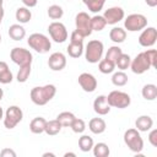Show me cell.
I'll use <instances>...</instances> for the list:
<instances>
[{
	"mask_svg": "<svg viewBox=\"0 0 157 157\" xmlns=\"http://www.w3.org/2000/svg\"><path fill=\"white\" fill-rule=\"evenodd\" d=\"M56 93V88L54 85H45V86H37L31 90V101L37 105H44L49 101L54 98Z\"/></svg>",
	"mask_w": 157,
	"mask_h": 157,
	"instance_id": "1",
	"label": "cell"
},
{
	"mask_svg": "<svg viewBox=\"0 0 157 157\" xmlns=\"http://www.w3.org/2000/svg\"><path fill=\"white\" fill-rule=\"evenodd\" d=\"M124 142L135 153H140L144 148V140L137 129H128L124 132Z\"/></svg>",
	"mask_w": 157,
	"mask_h": 157,
	"instance_id": "2",
	"label": "cell"
},
{
	"mask_svg": "<svg viewBox=\"0 0 157 157\" xmlns=\"http://www.w3.org/2000/svg\"><path fill=\"white\" fill-rule=\"evenodd\" d=\"M28 45L34 49L37 53L39 54H44V53H48L50 47H52V43L49 40V38L42 33H33L28 37V40H27Z\"/></svg>",
	"mask_w": 157,
	"mask_h": 157,
	"instance_id": "3",
	"label": "cell"
},
{
	"mask_svg": "<svg viewBox=\"0 0 157 157\" xmlns=\"http://www.w3.org/2000/svg\"><path fill=\"white\" fill-rule=\"evenodd\" d=\"M103 55V43L98 39H92L87 43L85 49V58L88 63L96 64Z\"/></svg>",
	"mask_w": 157,
	"mask_h": 157,
	"instance_id": "4",
	"label": "cell"
},
{
	"mask_svg": "<svg viewBox=\"0 0 157 157\" xmlns=\"http://www.w3.org/2000/svg\"><path fill=\"white\" fill-rule=\"evenodd\" d=\"M107 101H108L110 107L119 108V109L128 108L130 105V103H131L130 96L128 93L123 92V91H112L107 96Z\"/></svg>",
	"mask_w": 157,
	"mask_h": 157,
	"instance_id": "5",
	"label": "cell"
},
{
	"mask_svg": "<svg viewBox=\"0 0 157 157\" xmlns=\"http://www.w3.org/2000/svg\"><path fill=\"white\" fill-rule=\"evenodd\" d=\"M23 118V113L20 107L11 105L6 109L4 117V125L6 129H13Z\"/></svg>",
	"mask_w": 157,
	"mask_h": 157,
	"instance_id": "6",
	"label": "cell"
},
{
	"mask_svg": "<svg viewBox=\"0 0 157 157\" xmlns=\"http://www.w3.org/2000/svg\"><path fill=\"white\" fill-rule=\"evenodd\" d=\"M147 26V18L141 13H131L124 21V27L130 32L141 31Z\"/></svg>",
	"mask_w": 157,
	"mask_h": 157,
	"instance_id": "7",
	"label": "cell"
},
{
	"mask_svg": "<svg viewBox=\"0 0 157 157\" xmlns=\"http://www.w3.org/2000/svg\"><path fill=\"white\" fill-rule=\"evenodd\" d=\"M10 58L18 66L31 65L32 64V60H33V56H32V54H31L29 50H27L25 48H18V47H16V48H13L11 50Z\"/></svg>",
	"mask_w": 157,
	"mask_h": 157,
	"instance_id": "8",
	"label": "cell"
},
{
	"mask_svg": "<svg viewBox=\"0 0 157 157\" xmlns=\"http://www.w3.org/2000/svg\"><path fill=\"white\" fill-rule=\"evenodd\" d=\"M75 25H76V31L82 36V37H88L92 33V27H91V17L86 12H78L75 17Z\"/></svg>",
	"mask_w": 157,
	"mask_h": 157,
	"instance_id": "9",
	"label": "cell"
},
{
	"mask_svg": "<svg viewBox=\"0 0 157 157\" xmlns=\"http://www.w3.org/2000/svg\"><path fill=\"white\" fill-rule=\"evenodd\" d=\"M48 32L52 39L56 43H64L67 39V31L66 27L61 22H52L48 27Z\"/></svg>",
	"mask_w": 157,
	"mask_h": 157,
	"instance_id": "10",
	"label": "cell"
},
{
	"mask_svg": "<svg viewBox=\"0 0 157 157\" xmlns=\"http://www.w3.org/2000/svg\"><path fill=\"white\" fill-rule=\"evenodd\" d=\"M130 67H131V71H132L134 74L141 75V74L146 72L147 70H150V67H152V66H151L148 59L146 58L145 53L142 52V53H139V54L131 60Z\"/></svg>",
	"mask_w": 157,
	"mask_h": 157,
	"instance_id": "11",
	"label": "cell"
},
{
	"mask_svg": "<svg viewBox=\"0 0 157 157\" xmlns=\"http://www.w3.org/2000/svg\"><path fill=\"white\" fill-rule=\"evenodd\" d=\"M157 39V29L155 27H147L146 29H144L139 37V44L141 47H152L156 43Z\"/></svg>",
	"mask_w": 157,
	"mask_h": 157,
	"instance_id": "12",
	"label": "cell"
},
{
	"mask_svg": "<svg viewBox=\"0 0 157 157\" xmlns=\"http://www.w3.org/2000/svg\"><path fill=\"white\" fill-rule=\"evenodd\" d=\"M124 10L119 6H113V7H109L104 11V20L107 22V25H115L118 23L119 21H121L124 18Z\"/></svg>",
	"mask_w": 157,
	"mask_h": 157,
	"instance_id": "13",
	"label": "cell"
},
{
	"mask_svg": "<svg viewBox=\"0 0 157 157\" xmlns=\"http://www.w3.org/2000/svg\"><path fill=\"white\" fill-rule=\"evenodd\" d=\"M78 85L85 92H93L97 88V80L88 72H82L78 76Z\"/></svg>",
	"mask_w": 157,
	"mask_h": 157,
	"instance_id": "14",
	"label": "cell"
},
{
	"mask_svg": "<svg viewBox=\"0 0 157 157\" xmlns=\"http://www.w3.org/2000/svg\"><path fill=\"white\" fill-rule=\"evenodd\" d=\"M48 66L53 71H61L66 66V58L63 53H53L48 59Z\"/></svg>",
	"mask_w": 157,
	"mask_h": 157,
	"instance_id": "15",
	"label": "cell"
},
{
	"mask_svg": "<svg viewBox=\"0 0 157 157\" xmlns=\"http://www.w3.org/2000/svg\"><path fill=\"white\" fill-rule=\"evenodd\" d=\"M93 110L98 115H105L110 112V105L107 101V96H98L93 102Z\"/></svg>",
	"mask_w": 157,
	"mask_h": 157,
	"instance_id": "16",
	"label": "cell"
},
{
	"mask_svg": "<svg viewBox=\"0 0 157 157\" xmlns=\"http://www.w3.org/2000/svg\"><path fill=\"white\" fill-rule=\"evenodd\" d=\"M152 125H153V120L148 115H141L135 121V126L139 131H148L152 128Z\"/></svg>",
	"mask_w": 157,
	"mask_h": 157,
	"instance_id": "17",
	"label": "cell"
},
{
	"mask_svg": "<svg viewBox=\"0 0 157 157\" xmlns=\"http://www.w3.org/2000/svg\"><path fill=\"white\" fill-rule=\"evenodd\" d=\"M107 125H105V121L102 119V118H92L88 123V129L93 132V134H102L104 132Z\"/></svg>",
	"mask_w": 157,
	"mask_h": 157,
	"instance_id": "18",
	"label": "cell"
},
{
	"mask_svg": "<svg viewBox=\"0 0 157 157\" xmlns=\"http://www.w3.org/2000/svg\"><path fill=\"white\" fill-rule=\"evenodd\" d=\"M45 124H47V120L43 117H37V118H34V119L31 120V123H29V130L33 134H42V132H44Z\"/></svg>",
	"mask_w": 157,
	"mask_h": 157,
	"instance_id": "19",
	"label": "cell"
},
{
	"mask_svg": "<svg viewBox=\"0 0 157 157\" xmlns=\"http://www.w3.org/2000/svg\"><path fill=\"white\" fill-rule=\"evenodd\" d=\"M9 36L13 40H21L26 36V29L21 25H11L9 28Z\"/></svg>",
	"mask_w": 157,
	"mask_h": 157,
	"instance_id": "20",
	"label": "cell"
},
{
	"mask_svg": "<svg viewBox=\"0 0 157 157\" xmlns=\"http://www.w3.org/2000/svg\"><path fill=\"white\" fill-rule=\"evenodd\" d=\"M66 50L71 58H75V59L80 58L83 53V44H82V42H70Z\"/></svg>",
	"mask_w": 157,
	"mask_h": 157,
	"instance_id": "21",
	"label": "cell"
},
{
	"mask_svg": "<svg viewBox=\"0 0 157 157\" xmlns=\"http://www.w3.org/2000/svg\"><path fill=\"white\" fill-rule=\"evenodd\" d=\"M13 76H12V72L10 71L7 64L5 61H0V83H10L12 81Z\"/></svg>",
	"mask_w": 157,
	"mask_h": 157,
	"instance_id": "22",
	"label": "cell"
},
{
	"mask_svg": "<svg viewBox=\"0 0 157 157\" xmlns=\"http://www.w3.org/2000/svg\"><path fill=\"white\" fill-rule=\"evenodd\" d=\"M109 38L114 43H123L126 38V31L120 28V27H114L109 32Z\"/></svg>",
	"mask_w": 157,
	"mask_h": 157,
	"instance_id": "23",
	"label": "cell"
},
{
	"mask_svg": "<svg viewBox=\"0 0 157 157\" xmlns=\"http://www.w3.org/2000/svg\"><path fill=\"white\" fill-rule=\"evenodd\" d=\"M141 93L146 101H153L157 97V86L153 83H147L142 87Z\"/></svg>",
	"mask_w": 157,
	"mask_h": 157,
	"instance_id": "24",
	"label": "cell"
},
{
	"mask_svg": "<svg viewBox=\"0 0 157 157\" xmlns=\"http://www.w3.org/2000/svg\"><path fill=\"white\" fill-rule=\"evenodd\" d=\"M15 16H16V20H17L20 23H27V22L31 20L32 13H31V11L28 10V7L23 6V7H18V9L16 10Z\"/></svg>",
	"mask_w": 157,
	"mask_h": 157,
	"instance_id": "25",
	"label": "cell"
},
{
	"mask_svg": "<svg viewBox=\"0 0 157 157\" xmlns=\"http://www.w3.org/2000/svg\"><path fill=\"white\" fill-rule=\"evenodd\" d=\"M92 150H93L94 157H107V156H109V153H110L108 145L104 144V142H98V144L93 145Z\"/></svg>",
	"mask_w": 157,
	"mask_h": 157,
	"instance_id": "26",
	"label": "cell"
},
{
	"mask_svg": "<svg viewBox=\"0 0 157 157\" xmlns=\"http://www.w3.org/2000/svg\"><path fill=\"white\" fill-rule=\"evenodd\" d=\"M75 118H76V117H75L71 112H63V113L58 114L56 120L61 124V126L67 128V126H70V125H71V123L74 121V119H75Z\"/></svg>",
	"mask_w": 157,
	"mask_h": 157,
	"instance_id": "27",
	"label": "cell"
},
{
	"mask_svg": "<svg viewBox=\"0 0 157 157\" xmlns=\"http://www.w3.org/2000/svg\"><path fill=\"white\" fill-rule=\"evenodd\" d=\"M61 128H63L61 124H60L56 119H54V120H49V121H47L44 131H45L48 135H56V134L60 132Z\"/></svg>",
	"mask_w": 157,
	"mask_h": 157,
	"instance_id": "28",
	"label": "cell"
},
{
	"mask_svg": "<svg viewBox=\"0 0 157 157\" xmlns=\"http://www.w3.org/2000/svg\"><path fill=\"white\" fill-rule=\"evenodd\" d=\"M78 147L82 152H88L92 150L93 147V140L91 136L88 135H82L80 139H78Z\"/></svg>",
	"mask_w": 157,
	"mask_h": 157,
	"instance_id": "29",
	"label": "cell"
},
{
	"mask_svg": "<svg viewBox=\"0 0 157 157\" xmlns=\"http://www.w3.org/2000/svg\"><path fill=\"white\" fill-rule=\"evenodd\" d=\"M107 26V22L104 20L103 16L101 15H96L93 17H91V27H92V31H102L104 27Z\"/></svg>",
	"mask_w": 157,
	"mask_h": 157,
	"instance_id": "30",
	"label": "cell"
},
{
	"mask_svg": "<svg viewBox=\"0 0 157 157\" xmlns=\"http://www.w3.org/2000/svg\"><path fill=\"white\" fill-rule=\"evenodd\" d=\"M112 82H113V85H115L118 87L125 86L128 83V75L121 70L118 72H114L112 76Z\"/></svg>",
	"mask_w": 157,
	"mask_h": 157,
	"instance_id": "31",
	"label": "cell"
},
{
	"mask_svg": "<svg viewBox=\"0 0 157 157\" xmlns=\"http://www.w3.org/2000/svg\"><path fill=\"white\" fill-rule=\"evenodd\" d=\"M82 1L92 12H99L103 9L105 2V0H82Z\"/></svg>",
	"mask_w": 157,
	"mask_h": 157,
	"instance_id": "32",
	"label": "cell"
},
{
	"mask_svg": "<svg viewBox=\"0 0 157 157\" xmlns=\"http://www.w3.org/2000/svg\"><path fill=\"white\" fill-rule=\"evenodd\" d=\"M98 69L102 74H110L114 71L115 69V63L108 60V59H103V60H99V64H98Z\"/></svg>",
	"mask_w": 157,
	"mask_h": 157,
	"instance_id": "33",
	"label": "cell"
},
{
	"mask_svg": "<svg viewBox=\"0 0 157 157\" xmlns=\"http://www.w3.org/2000/svg\"><path fill=\"white\" fill-rule=\"evenodd\" d=\"M130 63H131V58H130L128 54L121 53L120 56L117 59L115 65L118 66V69H120L121 71H124V70H126V69L130 66Z\"/></svg>",
	"mask_w": 157,
	"mask_h": 157,
	"instance_id": "34",
	"label": "cell"
},
{
	"mask_svg": "<svg viewBox=\"0 0 157 157\" xmlns=\"http://www.w3.org/2000/svg\"><path fill=\"white\" fill-rule=\"evenodd\" d=\"M64 15V10L61 9V6L59 5H52L48 7V16L52 20H59Z\"/></svg>",
	"mask_w": 157,
	"mask_h": 157,
	"instance_id": "35",
	"label": "cell"
},
{
	"mask_svg": "<svg viewBox=\"0 0 157 157\" xmlns=\"http://www.w3.org/2000/svg\"><path fill=\"white\" fill-rule=\"evenodd\" d=\"M31 75V65H25V66H20V70L17 72V81L23 83L27 81V78Z\"/></svg>",
	"mask_w": 157,
	"mask_h": 157,
	"instance_id": "36",
	"label": "cell"
},
{
	"mask_svg": "<svg viewBox=\"0 0 157 157\" xmlns=\"http://www.w3.org/2000/svg\"><path fill=\"white\" fill-rule=\"evenodd\" d=\"M121 53H123V52H121V49H120L118 45H113V47H110V48L108 49V52H107V54H105V59H108V60L115 63L117 59L120 56Z\"/></svg>",
	"mask_w": 157,
	"mask_h": 157,
	"instance_id": "37",
	"label": "cell"
},
{
	"mask_svg": "<svg viewBox=\"0 0 157 157\" xmlns=\"http://www.w3.org/2000/svg\"><path fill=\"white\" fill-rule=\"evenodd\" d=\"M70 128L72 129L74 132H76V134H81V132L85 131V129H86V124H85V121H83L82 119H80V118H75L74 121L71 123Z\"/></svg>",
	"mask_w": 157,
	"mask_h": 157,
	"instance_id": "38",
	"label": "cell"
},
{
	"mask_svg": "<svg viewBox=\"0 0 157 157\" xmlns=\"http://www.w3.org/2000/svg\"><path fill=\"white\" fill-rule=\"evenodd\" d=\"M144 53H145L146 58L148 59L151 66H152V67H156V66H157V52H156V49H147V50L144 52Z\"/></svg>",
	"mask_w": 157,
	"mask_h": 157,
	"instance_id": "39",
	"label": "cell"
},
{
	"mask_svg": "<svg viewBox=\"0 0 157 157\" xmlns=\"http://www.w3.org/2000/svg\"><path fill=\"white\" fill-rule=\"evenodd\" d=\"M148 141L153 147L157 146V129L151 130V132L148 134Z\"/></svg>",
	"mask_w": 157,
	"mask_h": 157,
	"instance_id": "40",
	"label": "cell"
},
{
	"mask_svg": "<svg viewBox=\"0 0 157 157\" xmlns=\"http://www.w3.org/2000/svg\"><path fill=\"white\" fill-rule=\"evenodd\" d=\"M83 38L85 37H82L76 29L71 33V37H70V42H83Z\"/></svg>",
	"mask_w": 157,
	"mask_h": 157,
	"instance_id": "41",
	"label": "cell"
},
{
	"mask_svg": "<svg viewBox=\"0 0 157 157\" xmlns=\"http://www.w3.org/2000/svg\"><path fill=\"white\" fill-rule=\"evenodd\" d=\"M0 156L1 157H15L16 156V153H15V151H12V150H10V148H4L1 152H0Z\"/></svg>",
	"mask_w": 157,
	"mask_h": 157,
	"instance_id": "42",
	"label": "cell"
},
{
	"mask_svg": "<svg viewBox=\"0 0 157 157\" xmlns=\"http://www.w3.org/2000/svg\"><path fill=\"white\" fill-rule=\"evenodd\" d=\"M26 7H34L38 2V0H21Z\"/></svg>",
	"mask_w": 157,
	"mask_h": 157,
	"instance_id": "43",
	"label": "cell"
},
{
	"mask_svg": "<svg viewBox=\"0 0 157 157\" xmlns=\"http://www.w3.org/2000/svg\"><path fill=\"white\" fill-rule=\"evenodd\" d=\"M145 2H146L150 7H155V6H157V0H145Z\"/></svg>",
	"mask_w": 157,
	"mask_h": 157,
	"instance_id": "44",
	"label": "cell"
},
{
	"mask_svg": "<svg viewBox=\"0 0 157 157\" xmlns=\"http://www.w3.org/2000/svg\"><path fill=\"white\" fill-rule=\"evenodd\" d=\"M2 17H4V9H2V6H0V23L2 21Z\"/></svg>",
	"mask_w": 157,
	"mask_h": 157,
	"instance_id": "45",
	"label": "cell"
},
{
	"mask_svg": "<svg viewBox=\"0 0 157 157\" xmlns=\"http://www.w3.org/2000/svg\"><path fill=\"white\" fill-rule=\"evenodd\" d=\"M47 156H52V157H54L55 155H54V153H49V152H47V153H43V157H47Z\"/></svg>",
	"mask_w": 157,
	"mask_h": 157,
	"instance_id": "46",
	"label": "cell"
},
{
	"mask_svg": "<svg viewBox=\"0 0 157 157\" xmlns=\"http://www.w3.org/2000/svg\"><path fill=\"white\" fill-rule=\"evenodd\" d=\"M64 156H65V157H67V156H74V157H75L76 155H75V153H72V152H66Z\"/></svg>",
	"mask_w": 157,
	"mask_h": 157,
	"instance_id": "47",
	"label": "cell"
},
{
	"mask_svg": "<svg viewBox=\"0 0 157 157\" xmlns=\"http://www.w3.org/2000/svg\"><path fill=\"white\" fill-rule=\"evenodd\" d=\"M2 117H4V110H2V108L0 107V120L2 119Z\"/></svg>",
	"mask_w": 157,
	"mask_h": 157,
	"instance_id": "48",
	"label": "cell"
},
{
	"mask_svg": "<svg viewBox=\"0 0 157 157\" xmlns=\"http://www.w3.org/2000/svg\"><path fill=\"white\" fill-rule=\"evenodd\" d=\"M2 96H4V91H2V88H0V101L2 99Z\"/></svg>",
	"mask_w": 157,
	"mask_h": 157,
	"instance_id": "49",
	"label": "cell"
},
{
	"mask_svg": "<svg viewBox=\"0 0 157 157\" xmlns=\"http://www.w3.org/2000/svg\"><path fill=\"white\" fill-rule=\"evenodd\" d=\"M2 2H4V0H0V6H2Z\"/></svg>",
	"mask_w": 157,
	"mask_h": 157,
	"instance_id": "50",
	"label": "cell"
},
{
	"mask_svg": "<svg viewBox=\"0 0 157 157\" xmlns=\"http://www.w3.org/2000/svg\"><path fill=\"white\" fill-rule=\"evenodd\" d=\"M0 43H1V36H0Z\"/></svg>",
	"mask_w": 157,
	"mask_h": 157,
	"instance_id": "51",
	"label": "cell"
}]
</instances>
